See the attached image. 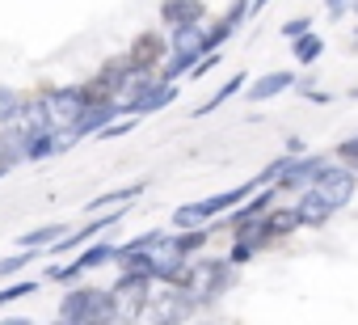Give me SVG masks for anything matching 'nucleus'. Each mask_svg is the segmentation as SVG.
I'll use <instances>...</instances> for the list:
<instances>
[{"mask_svg": "<svg viewBox=\"0 0 358 325\" xmlns=\"http://www.w3.org/2000/svg\"><path fill=\"white\" fill-rule=\"evenodd\" d=\"M55 317L64 325H114V321H127L114 287H97V283H68V291L59 296V308Z\"/></svg>", "mask_w": 358, "mask_h": 325, "instance_id": "obj_1", "label": "nucleus"}, {"mask_svg": "<svg viewBox=\"0 0 358 325\" xmlns=\"http://www.w3.org/2000/svg\"><path fill=\"white\" fill-rule=\"evenodd\" d=\"M241 279V266L224 254V258H190V279H186V291L207 308V304H220Z\"/></svg>", "mask_w": 358, "mask_h": 325, "instance_id": "obj_2", "label": "nucleus"}, {"mask_svg": "<svg viewBox=\"0 0 358 325\" xmlns=\"http://www.w3.org/2000/svg\"><path fill=\"white\" fill-rule=\"evenodd\" d=\"M110 262H118V245L114 241H89V245H80V254L72 258V262H64V266H47V283H80L89 270H101V266H110Z\"/></svg>", "mask_w": 358, "mask_h": 325, "instance_id": "obj_3", "label": "nucleus"}, {"mask_svg": "<svg viewBox=\"0 0 358 325\" xmlns=\"http://www.w3.org/2000/svg\"><path fill=\"white\" fill-rule=\"evenodd\" d=\"M131 76H135V68H131L127 51L114 55V60H106L89 81H80V85H85V102H89V106H97V102H118V97L127 93Z\"/></svg>", "mask_w": 358, "mask_h": 325, "instance_id": "obj_4", "label": "nucleus"}, {"mask_svg": "<svg viewBox=\"0 0 358 325\" xmlns=\"http://www.w3.org/2000/svg\"><path fill=\"white\" fill-rule=\"evenodd\" d=\"M329 165H333L329 152H303V156H291V152H287V165H282V174L274 178V186H278V195H303L308 186L320 182V174H324Z\"/></svg>", "mask_w": 358, "mask_h": 325, "instance_id": "obj_5", "label": "nucleus"}, {"mask_svg": "<svg viewBox=\"0 0 358 325\" xmlns=\"http://www.w3.org/2000/svg\"><path fill=\"white\" fill-rule=\"evenodd\" d=\"M152 287L156 279L152 275H139V270H118L114 279V296L127 312V321H148V308H152Z\"/></svg>", "mask_w": 358, "mask_h": 325, "instance_id": "obj_6", "label": "nucleus"}, {"mask_svg": "<svg viewBox=\"0 0 358 325\" xmlns=\"http://www.w3.org/2000/svg\"><path fill=\"white\" fill-rule=\"evenodd\" d=\"M127 60L135 72H160V64L169 60V30H139L127 47Z\"/></svg>", "mask_w": 358, "mask_h": 325, "instance_id": "obj_7", "label": "nucleus"}, {"mask_svg": "<svg viewBox=\"0 0 358 325\" xmlns=\"http://www.w3.org/2000/svg\"><path fill=\"white\" fill-rule=\"evenodd\" d=\"M127 212H131L127 203H122V207H110V212H93V220H89V224H80V228H72L68 237H59V241L51 245V254H72V249L89 245L97 233H110V228H118V220H122Z\"/></svg>", "mask_w": 358, "mask_h": 325, "instance_id": "obj_8", "label": "nucleus"}, {"mask_svg": "<svg viewBox=\"0 0 358 325\" xmlns=\"http://www.w3.org/2000/svg\"><path fill=\"white\" fill-rule=\"evenodd\" d=\"M47 106H51V123L68 131V127L80 118V110L89 106V102H85V85H80V81H68V85L47 89Z\"/></svg>", "mask_w": 358, "mask_h": 325, "instance_id": "obj_9", "label": "nucleus"}, {"mask_svg": "<svg viewBox=\"0 0 358 325\" xmlns=\"http://www.w3.org/2000/svg\"><path fill=\"white\" fill-rule=\"evenodd\" d=\"M316 191H320L337 212H341V207H350V203H354V195H358V170H350V165H329V170L320 174Z\"/></svg>", "mask_w": 358, "mask_h": 325, "instance_id": "obj_10", "label": "nucleus"}, {"mask_svg": "<svg viewBox=\"0 0 358 325\" xmlns=\"http://www.w3.org/2000/svg\"><path fill=\"white\" fill-rule=\"evenodd\" d=\"M291 89H299V76L291 68H278V72H262L253 85H245V97L249 102H274V97H282Z\"/></svg>", "mask_w": 358, "mask_h": 325, "instance_id": "obj_11", "label": "nucleus"}, {"mask_svg": "<svg viewBox=\"0 0 358 325\" xmlns=\"http://www.w3.org/2000/svg\"><path fill=\"white\" fill-rule=\"evenodd\" d=\"M118 118V102H97V106H85L80 110V118L68 127V139L76 144V139H85V135H93L97 139V131L106 127V123H114Z\"/></svg>", "mask_w": 358, "mask_h": 325, "instance_id": "obj_12", "label": "nucleus"}, {"mask_svg": "<svg viewBox=\"0 0 358 325\" xmlns=\"http://www.w3.org/2000/svg\"><path fill=\"white\" fill-rule=\"evenodd\" d=\"M207 22V5L203 0H160V26H203Z\"/></svg>", "mask_w": 358, "mask_h": 325, "instance_id": "obj_13", "label": "nucleus"}, {"mask_svg": "<svg viewBox=\"0 0 358 325\" xmlns=\"http://www.w3.org/2000/svg\"><path fill=\"white\" fill-rule=\"evenodd\" d=\"M295 207H299V220H303V228H324L333 216H337V207L316 191V186H308L303 195H295Z\"/></svg>", "mask_w": 358, "mask_h": 325, "instance_id": "obj_14", "label": "nucleus"}, {"mask_svg": "<svg viewBox=\"0 0 358 325\" xmlns=\"http://www.w3.org/2000/svg\"><path fill=\"white\" fill-rule=\"evenodd\" d=\"M207 26V22H203ZM203 26H173L169 30V51L173 55H186V60H203L207 55V43H203Z\"/></svg>", "mask_w": 358, "mask_h": 325, "instance_id": "obj_15", "label": "nucleus"}, {"mask_svg": "<svg viewBox=\"0 0 358 325\" xmlns=\"http://www.w3.org/2000/svg\"><path fill=\"white\" fill-rule=\"evenodd\" d=\"M262 220H266V228H270L274 245H278V241H287V237H295V233L303 228V220H299V207H295V203H274Z\"/></svg>", "mask_w": 358, "mask_h": 325, "instance_id": "obj_16", "label": "nucleus"}, {"mask_svg": "<svg viewBox=\"0 0 358 325\" xmlns=\"http://www.w3.org/2000/svg\"><path fill=\"white\" fill-rule=\"evenodd\" d=\"M72 233V224H64V220H55V224H43V228H30V233H22V237H13V249H51L59 237H68Z\"/></svg>", "mask_w": 358, "mask_h": 325, "instance_id": "obj_17", "label": "nucleus"}, {"mask_svg": "<svg viewBox=\"0 0 358 325\" xmlns=\"http://www.w3.org/2000/svg\"><path fill=\"white\" fill-rule=\"evenodd\" d=\"M211 237H215V228H211V224H199V228H173V233H169V241H173L177 249H182L186 258H194V254H203Z\"/></svg>", "mask_w": 358, "mask_h": 325, "instance_id": "obj_18", "label": "nucleus"}, {"mask_svg": "<svg viewBox=\"0 0 358 325\" xmlns=\"http://www.w3.org/2000/svg\"><path fill=\"white\" fill-rule=\"evenodd\" d=\"M148 191V182L139 178V182H131V186H118V191H106V195H97L93 203H85V212L93 216V212H110V207H122V203H131V199H139Z\"/></svg>", "mask_w": 358, "mask_h": 325, "instance_id": "obj_19", "label": "nucleus"}, {"mask_svg": "<svg viewBox=\"0 0 358 325\" xmlns=\"http://www.w3.org/2000/svg\"><path fill=\"white\" fill-rule=\"evenodd\" d=\"M320 55H324V34H316V30H308V34H299V39L291 43V60H295V68H312Z\"/></svg>", "mask_w": 358, "mask_h": 325, "instance_id": "obj_20", "label": "nucleus"}, {"mask_svg": "<svg viewBox=\"0 0 358 325\" xmlns=\"http://www.w3.org/2000/svg\"><path fill=\"white\" fill-rule=\"evenodd\" d=\"M245 85H249V76H245V72L228 76V81H224V85H220V89H215V93H211V97H207V102H203L199 110H194V118H207V114H215V110H220L224 102H232V97H236V93H241Z\"/></svg>", "mask_w": 358, "mask_h": 325, "instance_id": "obj_21", "label": "nucleus"}, {"mask_svg": "<svg viewBox=\"0 0 358 325\" xmlns=\"http://www.w3.org/2000/svg\"><path fill=\"white\" fill-rule=\"evenodd\" d=\"M38 291V279H9L5 287H0V308H9L17 300H30Z\"/></svg>", "mask_w": 358, "mask_h": 325, "instance_id": "obj_22", "label": "nucleus"}, {"mask_svg": "<svg viewBox=\"0 0 358 325\" xmlns=\"http://www.w3.org/2000/svg\"><path fill=\"white\" fill-rule=\"evenodd\" d=\"M38 254H43V249H13L9 258H0V279H17V275L38 258Z\"/></svg>", "mask_w": 358, "mask_h": 325, "instance_id": "obj_23", "label": "nucleus"}, {"mask_svg": "<svg viewBox=\"0 0 358 325\" xmlns=\"http://www.w3.org/2000/svg\"><path fill=\"white\" fill-rule=\"evenodd\" d=\"M22 97H26V93H17L13 85H0V127H5V123H17Z\"/></svg>", "mask_w": 358, "mask_h": 325, "instance_id": "obj_24", "label": "nucleus"}, {"mask_svg": "<svg viewBox=\"0 0 358 325\" xmlns=\"http://www.w3.org/2000/svg\"><path fill=\"white\" fill-rule=\"evenodd\" d=\"M257 254H262V249H257L253 241H245V237H228V258H232L236 266H249Z\"/></svg>", "mask_w": 358, "mask_h": 325, "instance_id": "obj_25", "label": "nucleus"}, {"mask_svg": "<svg viewBox=\"0 0 358 325\" xmlns=\"http://www.w3.org/2000/svg\"><path fill=\"white\" fill-rule=\"evenodd\" d=\"M308 30H312V18H308V13H299V18H291V22H282V26H278V34H282L287 43H295V39H299V34H308Z\"/></svg>", "mask_w": 358, "mask_h": 325, "instance_id": "obj_26", "label": "nucleus"}, {"mask_svg": "<svg viewBox=\"0 0 358 325\" xmlns=\"http://www.w3.org/2000/svg\"><path fill=\"white\" fill-rule=\"evenodd\" d=\"M333 156L341 160V165H350V170H358V135H350V139H341V144L333 148Z\"/></svg>", "mask_w": 358, "mask_h": 325, "instance_id": "obj_27", "label": "nucleus"}, {"mask_svg": "<svg viewBox=\"0 0 358 325\" xmlns=\"http://www.w3.org/2000/svg\"><path fill=\"white\" fill-rule=\"evenodd\" d=\"M220 60H224V51H207V55H203V60L190 68V81H199V76H207L211 68H220Z\"/></svg>", "mask_w": 358, "mask_h": 325, "instance_id": "obj_28", "label": "nucleus"}, {"mask_svg": "<svg viewBox=\"0 0 358 325\" xmlns=\"http://www.w3.org/2000/svg\"><path fill=\"white\" fill-rule=\"evenodd\" d=\"M299 93H303L312 106H324V102H333V93H329V89H312V85H299Z\"/></svg>", "mask_w": 358, "mask_h": 325, "instance_id": "obj_29", "label": "nucleus"}, {"mask_svg": "<svg viewBox=\"0 0 358 325\" xmlns=\"http://www.w3.org/2000/svg\"><path fill=\"white\" fill-rule=\"evenodd\" d=\"M324 13H329L333 22H341V18L350 13V0H324Z\"/></svg>", "mask_w": 358, "mask_h": 325, "instance_id": "obj_30", "label": "nucleus"}, {"mask_svg": "<svg viewBox=\"0 0 358 325\" xmlns=\"http://www.w3.org/2000/svg\"><path fill=\"white\" fill-rule=\"evenodd\" d=\"M282 152H291V156H303L308 148H303V139H299V135H287V139H282Z\"/></svg>", "mask_w": 358, "mask_h": 325, "instance_id": "obj_31", "label": "nucleus"}, {"mask_svg": "<svg viewBox=\"0 0 358 325\" xmlns=\"http://www.w3.org/2000/svg\"><path fill=\"white\" fill-rule=\"evenodd\" d=\"M266 5H270V0H253V5H249V18H257V13H262Z\"/></svg>", "mask_w": 358, "mask_h": 325, "instance_id": "obj_32", "label": "nucleus"}, {"mask_svg": "<svg viewBox=\"0 0 358 325\" xmlns=\"http://www.w3.org/2000/svg\"><path fill=\"white\" fill-rule=\"evenodd\" d=\"M350 13H354V18H358V0H350Z\"/></svg>", "mask_w": 358, "mask_h": 325, "instance_id": "obj_33", "label": "nucleus"}, {"mask_svg": "<svg viewBox=\"0 0 358 325\" xmlns=\"http://www.w3.org/2000/svg\"><path fill=\"white\" fill-rule=\"evenodd\" d=\"M350 102H358V85H354V89H350Z\"/></svg>", "mask_w": 358, "mask_h": 325, "instance_id": "obj_34", "label": "nucleus"}, {"mask_svg": "<svg viewBox=\"0 0 358 325\" xmlns=\"http://www.w3.org/2000/svg\"><path fill=\"white\" fill-rule=\"evenodd\" d=\"M5 174H9V170H5V165H0V178H5Z\"/></svg>", "mask_w": 358, "mask_h": 325, "instance_id": "obj_35", "label": "nucleus"}]
</instances>
